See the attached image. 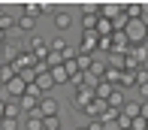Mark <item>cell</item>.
<instances>
[{"mask_svg":"<svg viewBox=\"0 0 148 130\" xmlns=\"http://www.w3.org/2000/svg\"><path fill=\"white\" fill-rule=\"evenodd\" d=\"M124 36H127V43L142 45L145 39H148V24L142 21V18H127V24H124Z\"/></svg>","mask_w":148,"mask_h":130,"instance_id":"cell-1","label":"cell"},{"mask_svg":"<svg viewBox=\"0 0 148 130\" xmlns=\"http://www.w3.org/2000/svg\"><path fill=\"white\" fill-rule=\"evenodd\" d=\"M36 112H39V118H51V115H58V100L51 97V94H42Z\"/></svg>","mask_w":148,"mask_h":130,"instance_id":"cell-2","label":"cell"},{"mask_svg":"<svg viewBox=\"0 0 148 130\" xmlns=\"http://www.w3.org/2000/svg\"><path fill=\"white\" fill-rule=\"evenodd\" d=\"M124 15V3H100V18H109V21H115V18Z\"/></svg>","mask_w":148,"mask_h":130,"instance_id":"cell-3","label":"cell"},{"mask_svg":"<svg viewBox=\"0 0 148 130\" xmlns=\"http://www.w3.org/2000/svg\"><path fill=\"white\" fill-rule=\"evenodd\" d=\"M51 24H55L58 30H70L73 27V12L70 9H58L55 15H51Z\"/></svg>","mask_w":148,"mask_h":130,"instance_id":"cell-4","label":"cell"},{"mask_svg":"<svg viewBox=\"0 0 148 130\" xmlns=\"http://www.w3.org/2000/svg\"><path fill=\"white\" fill-rule=\"evenodd\" d=\"M97 43H100V36H97V33H94V30H82V43H79L76 45V49L79 52H97Z\"/></svg>","mask_w":148,"mask_h":130,"instance_id":"cell-5","label":"cell"},{"mask_svg":"<svg viewBox=\"0 0 148 130\" xmlns=\"http://www.w3.org/2000/svg\"><path fill=\"white\" fill-rule=\"evenodd\" d=\"M94 100V91L91 88H76V97H73V109H79V112H82L85 106H88Z\"/></svg>","mask_w":148,"mask_h":130,"instance_id":"cell-6","label":"cell"},{"mask_svg":"<svg viewBox=\"0 0 148 130\" xmlns=\"http://www.w3.org/2000/svg\"><path fill=\"white\" fill-rule=\"evenodd\" d=\"M0 52H3V64H9V61H15L24 49H21V43H15V39H12V43H3V45H0Z\"/></svg>","mask_w":148,"mask_h":130,"instance_id":"cell-7","label":"cell"},{"mask_svg":"<svg viewBox=\"0 0 148 130\" xmlns=\"http://www.w3.org/2000/svg\"><path fill=\"white\" fill-rule=\"evenodd\" d=\"M3 118H15V121L24 118V112H21V106H18V100H6V112H3Z\"/></svg>","mask_w":148,"mask_h":130,"instance_id":"cell-8","label":"cell"},{"mask_svg":"<svg viewBox=\"0 0 148 130\" xmlns=\"http://www.w3.org/2000/svg\"><path fill=\"white\" fill-rule=\"evenodd\" d=\"M21 124H24V130H42V118H39V112H30L21 118Z\"/></svg>","mask_w":148,"mask_h":130,"instance_id":"cell-9","label":"cell"},{"mask_svg":"<svg viewBox=\"0 0 148 130\" xmlns=\"http://www.w3.org/2000/svg\"><path fill=\"white\" fill-rule=\"evenodd\" d=\"M33 85H36V88H39V91H42V94H49L51 88H55V82H51V73H39Z\"/></svg>","mask_w":148,"mask_h":130,"instance_id":"cell-10","label":"cell"},{"mask_svg":"<svg viewBox=\"0 0 148 130\" xmlns=\"http://www.w3.org/2000/svg\"><path fill=\"white\" fill-rule=\"evenodd\" d=\"M121 115H124V118H139V100H130V103H127L124 100V106H121Z\"/></svg>","mask_w":148,"mask_h":130,"instance_id":"cell-11","label":"cell"},{"mask_svg":"<svg viewBox=\"0 0 148 130\" xmlns=\"http://www.w3.org/2000/svg\"><path fill=\"white\" fill-rule=\"evenodd\" d=\"M106 103L121 112V106H124V91H121V88H112V94H109V100H106Z\"/></svg>","mask_w":148,"mask_h":130,"instance_id":"cell-12","label":"cell"},{"mask_svg":"<svg viewBox=\"0 0 148 130\" xmlns=\"http://www.w3.org/2000/svg\"><path fill=\"white\" fill-rule=\"evenodd\" d=\"M51 82H55V85H64V82H70V76H66V70H64V64L60 67H51Z\"/></svg>","mask_w":148,"mask_h":130,"instance_id":"cell-13","label":"cell"},{"mask_svg":"<svg viewBox=\"0 0 148 130\" xmlns=\"http://www.w3.org/2000/svg\"><path fill=\"white\" fill-rule=\"evenodd\" d=\"M15 27H18L21 33H30L33 27H36V18H30V15H21V18L15 21Z\"/></svg>","mask_w":148,"mask_h":130,"instance_id":"cell-14","label":"cell"},{"mask_svg":"<svg viewBox=\"0 0 148 130\" xmlns=\"http://www.w3.org/2000/svg\"><path fill=\"white\" fill-rule=\"evenodd\" d=\"M109 94H112V85H109V82H100V85L94 88V97H97V100H109Z\"/></svg>","mask_w":148,"mask_h":130,"instance_id":"cell-15","label":"cell"},{"mask_svg":"<svg viewBox=\"0 0 148 130\" xmlns=\"http://www.w3.org/2000/svg\"><path fill=\"white\" fill-rule=\"evenodd\" d=\"M9 79H15V70H12V64H3V61H0V85H6Z\"/></svg>","mask_w":148,"mask_h":130,"instance_id":"cell-16","label":"cell"},{"mask_svg":"<svg viewBox=\"0 0 148 130\" xmlns=\"http://www.w3.org/2000/svg\"><path fill=\"white\" fill-rule=\"evenodd\" d=\"M124 15L127 18H142V3H124Z\"/></svg>","mask_w":148,"mask_h":130,"instance_id":"cell-17","label":"cell"},{"mask_svg":"<svg viewBox=\"0 0 148 130\" xmlns=\"http://www.w3.org/2000/svg\"><path fill=\"white\" fill-rule=\"evenodd\" d=\"M66 39L64 36H55V39H49V52H58V54H64V49H66Z\"/></svg>","mask_w":148,"mask_h":130,"instance_id":"cell-18","label":"cell"},{"mask_svg":"<svg viewBox=\"0 0 148 130\" xmlns=\"http://www.w3.org/2000/svg\"><path fill=\"white\" fill-rule=\"evenodd\" d=\"M42 130H64V124H60V115H51V118H42Z\"/></svg>","mask_w":148,"mask_h":130,"instance_id":"cell-19","label":"cell"},{"mask_svg":"<svg viewBox=\"0 0 148 130\" xmlns=\"http://www.w3.org/2000/svg\"><path fill=\"white\" fill-rule=\"evenodd\" d=\"M118 109H112V106H106V112L103 115H100V121H103V124H115V121H118Z\"/></svg>","mask_w":148,"mask_h":130,"instance_id":"cell-20","label":"cell"},{"mask_svg":"<svg viewBox=\"0 0 148 130\" xmlns=\"http://www.w3.org/2000/svg\"><path fill=\"white\" fill-rule=\"evenodd\" d=\"M79 9H82V15H100V3H94V0H85Z\"/></svg>","mask_w":148,"mask_h":130,"instance_id":"cell-21","label":"cell"},{"mask_svg":"<svg viewBox=\"0 0 148 130\" xmlns=\"http://www.w3.org/2000/svg\"><path fill=\"white\" fill-rule=\"evenodd\" d=\"M21 15H30V18H39V3L36 0H30V3H21Z\"/></svg>","mask_w":148,"mask_h":130,"instance_id":"cell-22","label":"cell"},{"mask_svg":"<svg viewBox=\"0 0 148 130\" xmlns=\"http://www.w3.org/2000/svg\"><path fill=\"white\" fill-rule=\"evenodd\" d=\"M97 18L100 15H82V30H94L97 33Z\"/></svg>","mask_w":148,"mask_h":130,"instance_id":"cell-23","label":"cell"},{"mask_svg":"<svg viewBox=\"0 0 148 130\" xmlns=\"http://www.w3.org/2000/svg\"><path fill=\"white\" fill-rule=\"evenodd\" d=\"M109 30H112V21H109V18H97V36H106Z\"/></svg>","mask_w":148,"mask_h":130,"instance_id":"cell-24","label":"cell"},{"mask_svg":"<svg viewBox=\"0 0 148 130\" xmlns=\"http://www.w3.org/2000/svg\"><path fill=\"white\" fill-rule=\"evenodd\" d=\"M45 64H49V70H51V67H60V64H64V58H60L58 52H49V54H45Z\"/></svg>","mask_w":148,"mask_h":130,"instance_id":"cell-25","label":"cell"},{"mask_svg":"<svg viewBox=\"0 0 148 130\" xmlns=\"http://www.w3.org/2000/svg\"><path fill=\"white\" fill-rule=\"evenodd\" d=\"M18 124L21 121H15V118H0V130H18Z\"/></svg>","mask_w":148,"mask_h":130,"instance_id":"cell-26","label":"cell"},{"mask_svg":"<svg viewBox=\"0 0 148 130\" xmlns=\"http://www.w3.org/2000/svg\"><path fill=\"white\" fill-rule=\"evenodd\" d=\"M58 12V3H39V15H55Z\"/></svg>","mask_w":148,"mask_h":130,"instance_id":"cell-27","label":"cell"},{"mask_svg":"<svg viewBox=\"0 0 148 130\" xmlns=\"http://www.w3.org/2000/svg\"><path fill=\"white\" fill-rule=\"evenodd\" d=\"M12 24H15V18H12L9 12H3V15H0V27H3V30H9Z\"/></svg>","mask_w":148,"mask_h":130,"instance_id":"cell-28","label":"cell"},{"mask_svg":"<svg viewBox=\"0 0 148 130\" xmlns=\"http://www.w3.org/2000/svg\"><path fill=\"white\" fill-rule=\"evenodd\" d=\"M130 130H148V127H145V118H142V115L130 121Z\"/></svg>","mask_w":148,"mask_h":130,"instance_id":"cell-29","label":"cell"},{"mask_svg":"<svg viewBox=\"0 0 148 130\" xmlns=\"http://www.w3.org/2000/svg\"><path fill=\"white\" fill-rule=\"evenodd\" d=\"M85 127H88V130H106V127H103V121H100V118H91V121H88Z\"/></svg>","mask_w":148,"mask_h":130,"instance_id":"cell-30","label":"cell"},{"mask_svg":"<svg viewBox=\"0 0 148 130\" xmlns=\"http://www.w3.org/2000/svg\"><path fill=\"white\" fill-rule=\"evenodd\" d=\"M139 97L148 100V82H139Z\"/></svg>","mask_w":148,"mask_h":130,"instance_id":"cell-31","label":"cell"},{"mask_svg":"<svg viewBox=\"0 0 148 130\" xmlns=\"http://www.w3.org/2000/svg\"><path fill=\"white\" fill-rule=\"evenodd\" d=\"M139 115H142V118H148V100H139Z\"/></svg>","mask_w":148,"mask_h":130,"instance_id":"cell-32","label":"cell"},{"mask_svg":"<svg viewBox=\"0 0 148 130\" xmlns=\"http://www.w3.org/2000/svg\"><path fill=\"white\" fill-rule=\"evenodd\" d=\"M3 43H6V30L0 27V45H3Z\"/></svg>","mask_w":148,"mask_h":130,"instance_id":"cell-33","label":"cell"},{"mask_svg":"<svg viewBox=\"0 0 148 130\" xmlns=\"http://www.w3.org/2000/svg\"><path fill=\"white\" fill-rule=\"evenodd\" d=\"M3 112H6V100H0V118H3Z\"/></svg>","mask_w":148,"mask_h":130,"instance_id":"cell-34","label":"cell"},{"mask_svg":"<svg viewBox=\"0 0 148 130\" xmlns=\"http://www.w3.org/2000/svg\"><path fill=\"white\" fill-rule=\"evenodd\" d=\"M3 12H6V9H3V6H0V15H3Z\"/></svg>","mask_w":148,"mask_h":130,"instance_id":"cell-35","label":"cell"},{"mask_svg":"<svg viewBox=\"0 0 148 130\" xmlns=\"http://www.w3.org/2000/svg\"><path fill=\"white\" fill-rule=\"evenodd\" d=\"M76 130H88V127H76Z\"/></svg>","mask_w":148,"mask_h":130,"instance_id":"cell-36","label":"cell"},{"mask_svg":"<svg viewBox=\"0 0 148 130\" xmlns=\"http://www.w3.org/2000/svg\"><path fill=\"white\" fill-rule=\"evenodd\" d=\"M145 127H148V118H145Z\"/></svg>","mask_w":148,"mask_h":130,"instance_id":"cell-37","label":"cell"},{"mask_svg":"<svg viewBox=\"0 0 148 130\" xmlns=\"http://www.w3.org/2000/svg\"><path fill=\"white\" fill-rule=\"evenodd\" d=\"M127 130H130V127H127Z\"/></svg>","mask_w":148,"mask_h":130,"instance_id":"cell-38","label":"cell"}]
</instances>
